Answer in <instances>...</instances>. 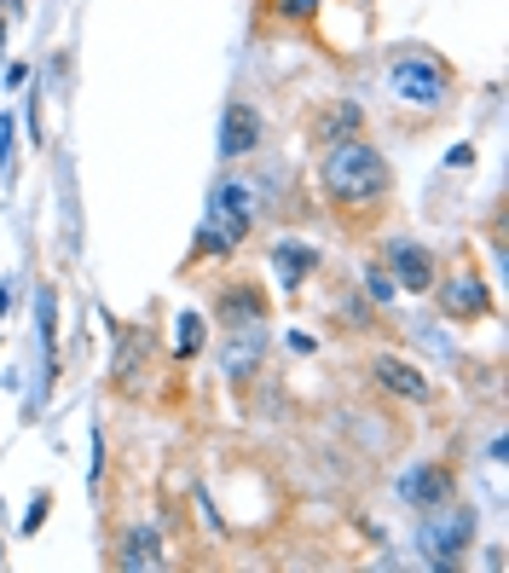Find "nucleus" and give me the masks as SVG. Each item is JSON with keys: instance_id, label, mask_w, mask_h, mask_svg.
Returning <instances> with one entry per match:
<instances>
[{"instance_id": "1", "label": "nucleus", "mask_w": 509, "mask_h": 573, "mask_svg": "<svg viewBox=\"0 0 509 573\" xmlns=\"http://www.w3.org/2000/svg\"><path fill=\"white\" fill-rule=\"evenodd\" d=\"M324 191L336 197V203H371L388 191V157L365 145V139H336L330 151H324Z\"/></svg>"}, {"instance_id": "2", "label": "nucleus", "mask_w": 509, "mask_h": 573, "mask_svg": "<svg viewBox=\"0 0 509 573\" xmlns=\"http://www.w3.org/2000/svg\"><path fill=\"white\" fill-rule=\"evenodd\" d=\"M388 82H394V93H400L405 105H446V87H452V76H446V64L434 53H400L394 58V70H388Z\"/></svg>"}, {"instance_id": "3", "label": "nucleus", "mask_w": 509, "mask_h": 573, "mask_svg": "<svg viewBox=\"0 0 509 573\" xmlns=\"http://www.w3.org/2000/svg\"><path fill=\"white\" fill-rule=\"evenodd\" d=\"M249 232V186L243 180H220L215 197H209V232H203V249H226Z\"/></svg>"}, {"instance_id": "4", "label": "nucleus", "mask_w": 509, "mask_h": 573, "mask_svg": "<svg viewBox=\"0 0 509 573\" xmlns=\"http://www.w3.org/2000/svg\"><path fill=\"white\" fill-rule=\"evenodd\" d=\"M440 313L457 319V325L486 319V313H492V290H486V278L481 273H452L446 284H440Z\"/></svg>"}, {"instance_id": "5", "label": "nucleus", "mask_w": 509, "mask_h": 573, "mask_svg": "<svg viewBox=\"0 0 509 573\" xmlns=\"http://www.w3.org/2000/svg\"><path fill=\"white\" fill-rule=\"evenodd\" d=\"M371 377L388 388V394H400V400H411V406H423L429 400V377L411 365V359H400V354H376V365H371Z\"/></svg>"}, {"instance_id": "6", "label": "nucleus", "mask_w": 509, "mask_h": 573, "mask_svg": "<svg viewBox=\"0 0 509 573\" xmlns=\"http://www.w3.org/2000/svg\"><path fill=\"white\" fill-rule=\"evenodd\" d=\"M388 273H394L400 290H429L434 284V255L423 244L400 238V244H388Z\"/></svg>"}, {"instance_id": "7", "label": "nucleus", "mask_w": 509, "mask_h": 573, "mask_svg": "<svg viewBox=\"0 0 509 573\" xmlns=\"http://www.w3.org/2000/svg\"><path fill=\"white\" fill-rule=\"evenodd\" d=\"M255 145H261V110H255V105H232V110H226L220 151H226V157H249Z\"/></svg>"}, {"instance_id": "8", "label": "nucleus", "mask_w": 509, "mask_h": 573, "mask_svg": "<svg viewBox=\"0 0 509 573\" xmlns=\"http://www.w3.org/2000/svg\"><path fill=\"white\" fill-rule=\"evenodd\" d=\"M272 267H278V278H284V290H295L301 278L319 267V249H313V244H295V238H284V244L272 249Z\"/></svg>"}, {"instance_id": "9", "label": "nucleus", "mask_w": 509, "mask_h": 573, "mask_svg": "<svg viewBox=\"0 0 509 573\" xmlns=\"http://www.w3.org/2000/svg\"><path fill=\"white\" fill-rule=\"evenodd\" d=\"M116 568H162V539L151 527H134V533H122V550H116Z\"/></svg>"}, {"instance_id": "10", "label": "nucleus", "mask_w": 509, "mask_h": 573, "mask_svg": "<svg viewBox=\"0 0 509 573\" xmlns=\"http://www.w3.org/2000/svg\"><path fill=\"white\" fill-rule=\"evenodd\" d=\"M405 498H411L417 510H440V504H452V475H446V469H417V475L405 481Z\"/></svg>"}, {"instance_id": "11", "label": "nucleus", "mask_w": 509, "mask_h": 573, "mask_svg": "<svg viewBox=\"0 0 509 573\" xmlns=\"http://www.w3.org/2000/svg\"><path fill=\"white\" fill-rule=\"evenodd\" d=\"M220 319H226V330H255L267 319V307H261V296L243 284V290H226V296H220Z\"/></svg>"}, {"instance_id": "12", "label": "nucleus", "mask_w": 509, "mask_h": 573, "mask_svg": "<svg viewBox=\"0 0 509 573\" xmlns=\"http://www.w3.org/2000/svg\"><path fill=\"white\" fill-rule=\"evenodd\" d=\"M255 365H261V325L243 330V342L232 336V348H226V377L243 382V377H255Z\"/></svg>"}, {"instance_id": "13", "label": "nucleus", "mask_w": 509, "mask_h": 573, "mask_svg": "<svg viewBox=\"0 0 509 573\" xmlns=\"http://www.w3.org/2000/svg\"><path fill=\"white\" fill-rule=\"evenodd\" d=\"M145 342H151L145 330H128V336H122V348H116V382H122L128 394L139 388V348H145Z\"/></svg>"}, {"instance_id": "14", "label": "nucleus", "mask_w": 509, "mask_h": 573, "mask_svg": "<svg viewBox=\"0 0 509 573\" xmlns=\"http://www.w3.org/2000/svg\"><path fill=\"white\" fill-rule=\"evenodd\" d=\"M319 134L324 139H348V134H359V105H330L319 116Z\"/></svg>"}, {"instance_id": "15", "label": "nucleus", "mask_w": 509, "mask_h": 573, "mask_svg": "<svg viewBox=\"0 0 509 573\" xmlns=\"http://www.w3.org/2000/svg\"><path fill=\"white\" fill-rule=\"evenodd\" d=\"M469 533H475V516H469V510H463V516H457L452 527H446V533H440V539H434V556H440V562H452L457 550L469 545Z\"/></svg>"}, {"instance_id": "16", "label": "nucleus", "mask_w": 509, "mask_h": 573, "mask_svg": "<svg viewBox=\"0 0 509 573\" xmlns=\"http://www.w3.org/2000/svg\"><path fill=\"white\" fill-rule=\"evenodd\" d=\"M203 348V313H180V342H174V354L191 359Z\"/></svg>"}, {"instance_id": "17", "label": "nucleus", "mask_w": 509, "mask_h": 573, "mask_svg": "<svg viewBox=\"0 0 509 573\" xmlns=\"http://www.w3.org/2000/svg\"><path fill=\"white\" fill-rule=\"evenodd\" d=\"M365 290H371V301L394 296V278H388V267H371V273H365Z\"/></svg>"}, {"instance_id": "18", "label": "nucleus", "mask_w": 509, "mask_h": 573, "mask_svg": "<svg viewBox=\"0 0 509 573\" xmlns=\"http://www.w3.org/2000/svg\"><path fill=\"white\" fill-rule=\"evenodd\" d=\"M47 504H53V498H35V504H29V516H24V533H35V527L47 521Z\"/></svg>"}, {"instance_id": "19", "label": "nucleus", "mask_w": 509, "mask_h": 573, "mask_svg": "<svg viewBox=\"0 0 509 573\" xmlns=\"http://www.w3.org/2000/svg\"><path fill=\"white\" fill-rule=\"evenodd\" d=\"M475 163V145H452V151H446V168H469Z\"/></svg>"}]
</instances>
